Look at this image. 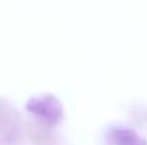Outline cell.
<instances>
[{"label": "cell", "mask_w": 147, "mask_h": 145, "mask_svg": "<svg viewBox=\"0 0 147 145\" xmlns=\"http://www.w3.org/2000/svg\"><path fill=\"white\" fill-rule=\"evenodd\" d=\"M20 131V118L9 105L0 104V141L11 142Z\"/></svg>", "instance_id": "2"}, {"label": "cell", "mask_w": 147, "mask_h": 145, "mask_svg": "<svg viewBox=\"0 0 147 145\" xmlns=\"http://www.w3.org/2000/svg\"><path fill=\"white\" fill-rule=\"evenodd\" d=\"M26 110L33 118L47 127L59 125L64 118L63 105L53 94H42L29 98L26 102Z\"/></svg>", "instance_id": "1"}, {"label": "cell", "mask_w": 147, "mask_h": 145, "mask_svg": "<svg viewBox=\"0 0 147 145\" xmlns=\"http://www.w3.org/2000/svg\"><path fill=\"white\" fill-rule=\"evenodd\" d=\"M109 141L111 145H147V141L134 130L126 127H114L109 131Z\"/></svg>", "instance_id": "3"}]
</instances>
